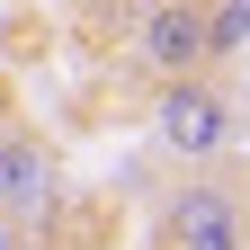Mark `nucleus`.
I'll use <instances>...</instances> for the list:
<instances>
[{
	"label": "nucleus",
	"mask_w": 250,
	"mask_h": 250,
	"mask_svg": "<svg viewBox=\"0 0 250 250\" xmlns=\"http://www.w3.org/2000/svg\"><path fill=\"white\" fill-rule=\"evenodd\" d=\"M161 250H250V170L188 161L161 188Z\"/></svg>",
	"instance_id": "f257e3e1"
},
{
	"label": "nucleus",
	"mask_w": 250,
	"mask_h": 250,
	"mask_svg": "<svg viewBox=\"0 0 250 250\" xmlns=\"http://www.w3.org/2000/svg\"><path fill=\"white\" fill-rule=\"evenodd\" d=\"M125 54H134V72H143L152 89L214 72V0H143Z\"/></svg>",
	"instance_id": "f03ea898"
},
{
	"label": "nucleus",
	"mask_w": 250,
	"mask_h": 250,
	"mask_svg": "<svg viewBox=\"0 0 250 250\" xmlns=\"http://www.w3.org/2000/svg\"><path fill=\"white\" fill-rule=\"evenodd\" d=\"M152 134H161V152L188 170V161H224L232 152V89L197 72V81H170L161 99H152Z\"/></svg>",
	"instance_id": "7ed1b4c3"
},
{
	"label": "nucleus",
	"mask_w": 250,
	"mask_h": 250,
	"mask_svg": "<svg viewBox=\"0 0 250 250\" xmlns=\"http://www.w3.org/2000/svg\"><path fill=\"white\" fill-rule=\"evenodd\" d=\"M54 188H62V161H54V143L36 134V125H0V206L9 214H54Z\"/></svg>",
	"instance_id": "20e7f679"
},
{
	"label": "nucleus",
	"mask_w": 250,
	"mask_h": 250,
	"mask_svg": "<svg viewBox=\"0 0 250 250\" xmlns=\"http://www.w3.org/2000/svg\"><path fill=\"white\" fill-rule=\"evenodd\" d=\"M0 250H27V214H9V206H0Z\"/></svg>",
	"instance_id": "39448f33"
}]
</instances>
